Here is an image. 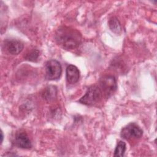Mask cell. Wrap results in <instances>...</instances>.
Instances as JSON below:
<instances>
[{
  "instance_id": "obj_1",
  "label": "cell",
  "mask_w": 157,
  "mask_h": 157,
  "mask_svg": "<svg viewBox=\"0 0 157 157\" xmlns=\"http://www.w3.org/2000/svg\"><path fill=\"white\" fill-rule=\"evenodd\" d=\"M54 37L58 45L67 50L77 48L81 44L82 39L78 30L66 26L59 27L55 33Z\"/></svg>"
},
{
  "instance_id": "obj_2",
  "label": "cell",
  "mask_w": 157,
  "mask_h": 157,
  "mask_svg": "<svg viewBox=\"0 0 157 157\" xmlns=\"http://www.w3.org/2000/svg\"><path fill=\"white\" fill-rule=\"evenodd\" d=\"M99 87L103 97L109 98L116 91L117 89V83L115 77L111 75H104L102 76L98 82Z\"/></svg>"
},
{
  "instance_id": "obj_3",
  "label": "cell",
  "mask_w": 157,
  "mask_h": 157,
  "mask_svg": "<svg viewBox=\"0 0 157 157\" xmlns=\"http://www.w3.org/2000/svg\"><path fill=\"white\" fill-rule=\"evenodd\" d=\"M103 98L98 85H94L88 88L85 94L78 101L82 104L93 106L99 103Z\"/></svg>"
},
{
  "instance_id": "obj_4",
  "label": "cell",
  "mask_w": 157,
  "mask_h": 157,
  "mask_svg": "<svg viewBox=\"0 0 157 157\" xmlns=\"http://www.w3.org/2000/svg\"><path fill=\"white\" fill-rule=\"evenodd\" d=\"M45 77L48 80H58L62 73V67L60 63L56 59H50L45 64Z\"/></svg>"
},
{
  "instance_id": "obj_5",
  "label": "cell",
  "mask_w": 157,
  "mask_h": 157,
  "mask_svg": "<svg viewBox=\"0 0 157 157\" xmlns=\"http://www.w3.org/2000/svg\"><path fill=\"white\" fill-rule=\"evenodd\" d=\"M143 135L142 129L136 123H131L123 128L120 132L121 138L129 140H134L140 139Z\"/></svg>"
},
{
  "instance_id": "obj_6",
  "label": "cell",
  "mask_w": 157,
  "mask_h": 157,
  "mask_svg": "<svg viewBox=\"0 0 157 157\" xmlns=\"http://www.w3.org/2000/svg\"><path fill=\"white\" fill-rule=\"evenodd\" d=\"M12 143L14 146L21 149H29L32 147V144L28 136L21 130L15 132Z\"/></svg>"
},
{
  "instance_id": "obj_7",
  "label": "cell",
  "mask_w": 157,
  "mask_h": 157,
  "mask_svg": "<svg viewBox=\"0 0 157 157\" xmlns=\"http://www.w3.org/2000/svg\"><path fill=\"white\" fill-rule=\"evenodd\" d=\"M4 48L9 53L12 55L19 54L23 49V44L19 40L15 39H6L2 44Z\"/></svg>"
},
{
  "instance_id": "obj_8",
  "label": "cell",
  "mask_w": 157,
  "mask_h": 157,
  "mask_svg": "<svg viewBox=\"0 0 157 157\" xmlns=\"http://www.w3.org/2000/svg\"><path fill=\"white\" fill-rule=\"evenodd\" d=\"M80 78V71L74 65L69 64L66 69V78L68 83L75 84Z\"/></svg>"
},
{
  "instance_id": "obj_9",
  "label": "cell",
  "mask_w": 157,
  "mask_h": 157,
  "mask_svg": "<svg viewBox=\"0 0 157 157\" xmlns=\"http://www.w3.org/2000/svg\"><path fill=\"white\" fill-rule=\"evenodd\" d=\"M58 89L55 85H48L46 86L41 93L42 98L47 102H52L54 101L57 96Z\"/></svg>"
},
{
  "instance_id": "obj_10",
  "label": "cell",
  "mask_w": 157,
  "mask_h": 157,
  "mask_svg": "<svg viewBox=\"0 0 157 157\" xmlns=\"http://www.w3.org/2000/svg\"><path fill=\"white\" fill-rule=\"evenodd\" d=\"M110 29L117 35H120L122 32V28L118 19L115 17L110 18L108 22Z\"/></svg>"
},
{
  "instance_id": "obj_11",
  "label": "cell",
  "mask_w": 157,
  "mask_h": 157,
  "mask_svg": "<svg viewBox=\"0 0 157 157\" xmlns=\"http://www.w3.org/2000/svg\"><path fill=\"white\" fill-rule=\"evenodd\" d=\"M126 150V143L122 140H120L118 142L117 146L115 148L113 156L115 157L123 156L124 155Z\"/></svg>"
},
{
  "instance_id": "obj_12",
  "label": "cell",
  "mask_w": 157,
  "mask_h": 157,
  "mask_svg": "<svg viewBox=\"0 0 157 157\" xmlns=\"http://www.w3.org/2000/svg\"><path fill=\"white\" fill-rule=\"evenodd\" d=\"M39 55L40 52L37 49H32L25 54L24 58L27 61L35 62L37 60Z\"/></svg>"
},
{
  "instance_id": "obj_13",
  "label": "cell",
  "mask_w": 157,
  "mask_h": 157,
  "mask_svg": "<svg viewBox=\"0 0 157 157\" xmlns=\"http://www.w3.org/2000/svg\"><path fill=\"white\" fill-rule=\"evenodd\" d=\"M3 139H4V134H3V132L1 131V144L2 143Z\"/></svg>"
}]
</instances>
